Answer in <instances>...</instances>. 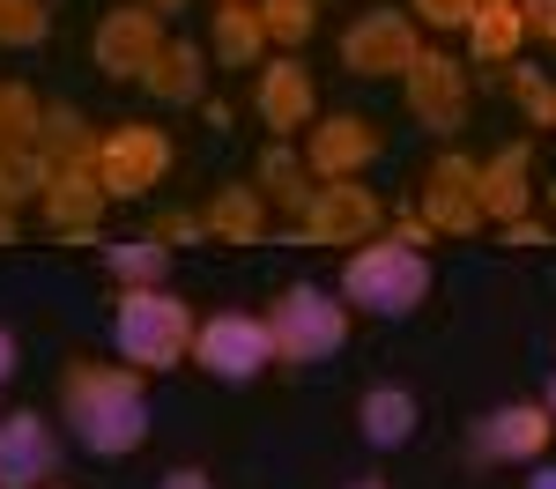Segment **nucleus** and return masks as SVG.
Returning a JSON list of instances; mask_svg holds the SVG:
<instances>
[{
  "instance_id": "nucleus-1",
  "label": "nucleus",
  "mask_w": 556,
  "mask_h": 489,
  "mask_svg": "<svg viewBox=\"0 0 556 489\" xmlns=\"http://www.w3.org/2000/svg\"><path fill=\"white\" fill-rule=\"evenodd\" d=\"M60 408H67L83 452H97V460H119L149 438V400H141L134 363H67L60 371Z\"/></svg>"
},
{
  "instance_id": "nucleus-2",
  "label": "nucleus",
  "mask_w": 556,
  "mask_h": 489,
  "mask_svg": "<svg viewBox=\"0 0 556 489\" xmlns=\"http://www.w3.org/2000/svg\"><path fill=\"white\" fill-rule=\"evenodd\" d=\"M430 289V260L401 237H379V245H356L342 267V297L364 305L371 319H408Z\"/></svg>"
},
{
  "instance_id": "nucleus-3",
  "label": "nucleus",
  "mask_w": 556,
  "mask_h": 489,
  "mask_svg": "<svg viewBox=\"0 0 556 489\" xmlns=\"http://www.w3.org/2000/svg\"><path fill=\"white\" fill-rule=\"evenodd\" d=\"M112 342L134 371H172L178 356L193 349V311L178 305L172 289H127L119 319H112Z\"/></svg>"
},
{
  "instance_id": "nucleus-4",
  "label": "nucleus",
  "mask_w": 556,
  "mask_h": 489,
  "mask_svg": "<svg viewBox=\"0 0 556 489\" xmlns=\"http://www.w3.org/2000/svg\"><path fill=\"white\" fill-rule=\"evenodd\" d=\"M267 334H275V356H282V363H319V356H334L349 342V311L334 305L327 289L298 282V289H282V297H275Z\"/></svg>"
},
{
  "instance_id": "nucleus-5",
  "label": "nucleus",
  "mask_w": 556,
  "mask_h": 489,
  "mask_svg": "<svg viewBox=\"0 0 556 489\" xmlns=\"http://www.w3.org/2000/svg\"><path fill=\"white\" fill-rule=\"evenodd\" d=\"M416 216L430 222V237H475L482 230V164L475 156H438L416 193Z\"/></svg>"
},
{
  "instance_id": "nucleus-6",
  "label": "nucleus",
  "mask_w": 556,
  "mask_h": 489,
  "mask_svg": "<svg viewBox=\"0 0 556 489\" xmlns=\"http://www.w3.org/2000/svg\"><path fill=\"white\" fill-rule=\"evenodd\" d=\"M193 356H201V371L238 386V378H260L275 363V334H267V319H253V311H215V319L193 326Z\"/></svg>"
},
{
  "instance_id": "nucleus-7",
  "label": "nucleus",
  "mask_w": 556,
  "mask_h": 489,
  "mask_svg": "<svg viewBox=\"0 0 556 489\" xmlns=\"http://www.w3.org/2000/svg\"><path fill=\"white\" fill-rule=\"evenodd\" d=\"M164 171H172L164 127H112L97 141V178H104L112 201H141L149 185H164Z\"/></svg>"
},
{
  "instance_id": "nucleus-8",
  "label": "nucleus",
  "mask_w": 556,
  "mask_h": 489,
  "mask_svg": "<svg viewBox=\"0 0 556 489\" xmlns=\"http://www.w3.org/2000/svg\"><path fill=\"white\" fill-rule=\"evenodd\" d=\"M379 222H386V208H379L371 185L327 178V185L312 193V208H304V237H312V245H371Z\"/></svg>"
},
{
  "instance_id": "nucleus-9",
  "label": "nucleus",
  "mask_w": 556,
  "mask_h": 489,
  "mask_svg": "<svg viewBox=\"0 0 556 489\" xmlns=\"http://www.w3.org/2000/svg\"><path fill=\"white\" fill-rule=\"evenodd\" d=\"M424 60V44H416V23L408 15H393V8H371L364 23H349V38H342V67L349 75H408Z\"/></svg>"
},
{
  "instance_id": "nucleus-10",
  "label": "nucleus",
  "mask_w": 556,
  "mask_h": 489,
  "mask_svg": "<svg viewBox=\"0 0 556 489\" xmlns=\"http://www.w3.org/2000/svg\"><path fill=\"white\" fill-rule=\"evenodd\" d=\"M164 44H172V38H164V15H156L149 0H134V8H112V15L97 23V67L119 75V82H134V75L156 67Z\"/></svg>"
},
{
  "instance_id": "nucleus-11",
  "label": "nucleus",
  "mask_w": 556,
  "mask_h": 489,
  "mask_svg": "<svg viewBox=\"0 0 556 489\" xmlns=\"http://www.w3.org/2000/svg\"><path fill=\"white\" fill-rule=\"evenodd\" d=\"M104 178H97V164H83V171H52V185H45V230L60 237V245H89L97 237V222H104Z\"/></svg>"
},
{
  "instance_id": "nucleus-12",
  "label": "nucleus",
  "mask_w": 556,
  "mask_h": 489,
  "mask_svg": "<svg viewBox=\"0 0 556 489\" xmlns=\"http://www.w3.org/2000/svg\"><path fill=\"white\" fill-rule=\"evenodd\" d=\"M401 82H408V112H416L430 133H460V119H468V75H460V60L424 52Z\"/></svg>"
},
{
  "instance_id": "nucleus-13",
  "label": "nucleus",
  "mask_w": 556,
  "mask_h": 489,
  "mask_svg": "<svg viewBox=\"0 0 556 489\" xmlns=\"http://www.w3.org/2000/svg\"><path fill=\"white\" fill-rule=\"evenodd\" d=\"M60 467V438L45 415H0V489H38Z\"/></svg>"
},
{
  "instance_id": "nucleus-14",
  "label": "nucleus",
  "mask_w": 556,
  "mask_h": 489,
  "mask_svg": "<svg viewBox=\"0 0 556 489\" xmlns=\"http://www.w3.org/2000/svg\"><path fill=\"white\" fill-rule=\"evenodd\" d=\"M549 438H556V415L519 400V408H497V415L475 423V460H542Z\"/></svg>"
},
{
  "instance_id": "nucleus-15",
  "label": "nucleus",
  "mask_w": 556,
  "mask_h": 489,
  "mask_svg": "<svg viewBox=\"0 0 556 489\" xmlns=\"http://www.w3.org/2000/svg\"><path fill=\"white\" fill-rule=\"evenodd\" d=\"M371 156H379V127H371V119H356V112L319 119V127H312V141H304L312 178H356Z\"/></svg>"
},
{
  "instance_id": "nucleus-16",
  "label": "nucleus",
  "mask_w": 556,
  "mask_h": 489,
  "mask_svg": "<svg viewBox=\"0 0 556 489\" xmlns=\"http://www.w3.org/2000/svg\"><path fill=\"white\" fill-rule=\"evenodd\" d=\"M312 112H319L312 75H304L298 60H267V67H260V127L298 133V127H312Z\"/></svg>"
},
{
  "instance_id": "nucleus-17",
  "label": "nucleus",
  "mask_w": 556,
  "mask_h": 489,
  "mask_svg": "<svg viewBox=\"0 0 556 489\" xmlns=\"http://www.w3.org/2000/svg\"><path fill=\"white\" fill-rule=\"evenodd\" d=\"M527 193H534V185H527V141H513V149H497V156L482 164V216L505 230V222L527 216Z\"/></svg>"
},
{
  "instance_id": "nucleus-18",
  "label": "nucleus",
  "mask_w": 556,
  "mask_h": 489,
  "mask_svg": "<svg viewBox=\"0 0 556 489\" xmlns=\"http://www.w3.org/2000/svg\"><path fill=\"white\" fill-rule=\"evenodd\" d=\"M201 230L223 237V245H260V230H267V201H260V185H223L208 208H201Z\"/></svg>"
},
{
  "instance_id": "nucleus-19",
  "label": "nucleus",
  "mask_w": 556,
  "mask_h": 489,
  "mask_svg": "<svg viewBox=\"0 0 556 489\" xmlns=\"http://www.w3.org/2000/svg\"><path fill=\"white\" fill-rule=\"evenodd\" d=\"M468 44H475V60L505 67L519 44H527V15H519V0H482L475 23H468Z\"/></svg>"
},
{
  "instance_id": "nucleus-20",
  "label": "nucleus",
  "mask_w": 556,
  "mask_h": 489,
  "mask_svg": "<svg viewBox=\"0 0 556 489\" xmlns=\"http://www.w3.org/2000/svg\"><path fill=\"white\" fill-rule=\"evenodd\" d=\"M356 423H364V438L379 445V452H393V445L416 438V394H401V386H371L364 408H356Z\"/></svg>"
},
{
  "instance_id": "nucleus-21",
  "label": "nucleus",
  "mask_w": 556,
  "mask_h": 489,
  "mask_svg": "<svg viewBox=\"0 0 556 489\" xmlns=\"http://www.w3.org/2000/svg\"><path fill=\"white\" fill-rule=\"evenodd\" d=\"M215 60L223 67H260V44H267V30H260V0H230V8H215Z\"/></svg>"
},
{
  "instance_id": "nucleus-22",
  "label": "nucleus",
  "mask_w": 556,
  "mask_h": 489,
  "mask_svg": "<svg viewBox=\"0 0 556 489\" xmlns=\"http://www.w3.org/2000/svg\"><path fill=\"white\" fill-rule=\"evenodd\" d=\"M104 267L127 282V289H164V274H172V245L149 230V237H119V245H104Z\"/></svg>"
},
{
  "instance_id": "nucleus-23",
  "label": "nucleus",
  "mask_w": 556,
  "mask_h": 489,
  "mask_svg": "<svg viewBox=\"0 0 556 489\" xmlns=\"http://www.w3.org/2000/svg\"><path fill=\"white\" fill-rule=\"evenodd\" d=\"M141 82H149V96H164V104H193L201 96V44H164Z\"/></svg>"
},
{
  "instance_id": "nucleus-24",
  "label": "nucleus",
  "mask_w": 556,
  "mask_h": 489,
  "mask_svg": "<svg viewBox=\"0 0 556 489\" xmlns=\"http://www.w3.org/2000/svg\"><path fill=\"white\" fill-rule=\"evenodd\" d=\"M45 185H52V156L38 149H8L0 156V208H23V201H45Z\"/></svg>"
},
{
  "instance_id": "nucleus-25",
  "label": "nucleus",
  "mask_w": 556,
  "mask_h": 489,
  "mask_svg": "<svg viewBox=\"0 0 556 489\" xmlns=\"http://www.w3.org/2000/svg\"><path fill=\"white\" fill-rule=\"evenodd\" d=\"M38 133H45V104L23 82H0V156L8 149H38Z\"/></svg>"
},
{
  "instance_id": "nucleus-26",
  "label": "nucleus",
  "mask_w": 556,
  "mask_h": 489,
  "mask_svg": "<svg viewBox=\"0 0 556 489\" xmlns=\"http://www.w3.org/2000/svg\"><path fill=\"white\" fill-rule=\"evenodd\" d=\"M304 156H290V149H267V164H260V201H275V208H312V185H304Z\"/></svg>"
},
{
  "instance_id": "nucleus-27",
  "label": "nucleus",
  "mask_w": 556,
  "mask_h": 489,
  "mask_svg": "<svg viewBox=\"0 0 556 489\" xmlns=\"http://www.w3.org/2000/svg\"><path fill=\"white\" fill-rule=\"evenodd\" d=\"M312 0H260V30H267V44H304L312 38Z\"/></svg>"
},
{
  "instance_id": "nucleus-28",
  "label": "nucleus",
  "mask_w": 556,
  "mask_h": 489,
  "mask_svg": "<svg viewBox=\"0 0 556 489\" xmlns=\"http://www.w3.org/2000/svg\"><path fill=\"white\" fill-rule=\"evenodd\" d=\"M45 30H52L45 0H0V44H38Z\"/></svg>"
},
{
  "instance_id": "nucleus-29",
  "label": "nucleus",
  "mask_w": 556,
  "mask_h": 489,
  "mask_svg": "<svg viewBox=\"0 0 556 489\" xmlns=\"http://www.w3.org/2000/svg\"><path fill=\"white\" fill-rule=\"evenodd\" d=\"M513 89H519V104L534 112V127H556V89L542 82V75H527V67H519V75H513Z\"/></svg>"
},
{
  "instance_id": "nucleus-30",
  "label": "nucleus",
  "mask_w": 556,
  "mask_h": 489,
  "mask_svg": "<svg viewBox=\"0 0 556 489\" xmlns=\"http://www.w3.org/2000/svg\"><path fill=\"white\" fill-rule=\"evenodd\" d=\"M475 8H482V0H416V15H424L430 30H468Z\"/></svg>"
},
{
  "instance_id": "nucleus-31",
  "label": "nucleus",
  "mask_w": 556,
  "mask_h": 489,
  "mask_svg": "<svg viewBox=\"0 0 556 489\" xmlns=\"http://www.w3.org/2000/svg\"><path fill=\"white\" fill-rule=\"evenodd\" d=\"M527 15V38H556V0H519Z\"/></svg>"
},
{
  "instance_id": "nucleus-32",
  "label": "nucleus",
  "mask_w": 556,
  "mask_h": 489,
  "mask_svg": "<svg viewBox=\"0 0 556 489\" xmlns=\"http://www.w3.org/2000/svg\"><path fill=\"white\" fill-rule=\"evenodd\" d=\"M505 237H513V245H549V222L519 216V222H505Z\"/></svg>"
},
{
  "instance_id": "nucleus-33",
  "label": "nucleus",
  "mask_w": 556,
  "mask_h": 489,
  "mask_svg": "<svg viewBox=\"0 0 556 489\" xmlns=\"http://www.w3.org/2000/svg\"><path fill=\"white\" fill-rule=\"evenodd\" d=\"M156 489H215V482H208V475H201V467H172V475H164V482H156Z\"/></svg>"
},
{
  "instance_id": "nucleus-34",
  "label": "nucleus",
  "mask_w": 556,
  "mask_h": 489,
  "mask_svg": "<svg viewBox=\"0 0 556 489\" xmlns=\"http://www.w3.org/2000/svg\"><path fill=\"white\" fill-rule=\"evenodd\" d=\"M527 489H556V467H534V475H527Z\"/></svg>"
},
{
  "instance_id": "nucleus-35",
  "label": "nucleus",
  "mask_w": 556,
  "mask_h": 489,
  "mask_svg": "<svg viewBox=\"0 0 556 489\" xmlns=\"http://www.w3.org/2000/svg\"><path fill=\"white\" fill-rule=\"evenodd\" d=\"M8 371H15V342L0 334V378H8Z\"/></svg>"
},
{
  "instance_id": "nucleus-36",
  "label": "nucleus",
  "mask_w": 556,
  "mask_h": 489,
  "mask_svg": "<svg viewBox=\"0 0 556 489\" xmlns=\"http://www.w3.org/2000/svg\"><path fill=\"white\" fill-rule=\"evenodd\" d=\"M8 237H15V208H0V245H8Z\"/></svg>"
},
{
  "instance_id": "nucleus-37",
  "label": "nucleus",
  "mask_w": 556,
  "mask_h": 489,
  "mask_svg": "<svg viewBox=\"0 0 556 489\" xmlns=\"http://www.w3.org/2000/svg\"><path fill=\"white\" fill-rule=\"evenodd\" d=\"M149 8H156V15H172V8H186V0H149Z\"/></svg>"
},
{
  "instance_id": "nucleus-38",
  "label": "nucleus",
  "mask_w": 556,
  "mask_h": 489,
  "mask_svg": "<svg viewBox=\"0 0 556 489\" xmlns=\"http://www.w3.org/2000/svg\"><path fill=\"white\" fill-rule=\"evenodd\" d=\"M542 408H549V415H556V378H549V400H542Z\"/></svg>"
},
{
  "instance_id": "nucleus-39",
  "label": "nucleus",
  "mask_w": 556,
  "mask_h": 489,
  "mask_svg": "<svg viewBox=\"0 0 556 489\" xmlns=\"http://www.w3.org/2000/svg\"><path fill=\"white\" fill-rule=\"evenodd\" d=\"M349 489H386V482H349Z\"/></svg>"
},
{
  "instance_id": "nucleus-40",
  "label": "nucleus",
  "mask_w": 556,
  "mask_h": 489,
  "mask_svg": "<svg viewBox=\"0 0 556 489\" xmlns=\"http://www.w3.org/2000/svg\"><path fill=\"white\" fill-rule=\"evenodd\" d=\"M223 8H230V0H223Z\"/></svg>"
}]
</instances>
